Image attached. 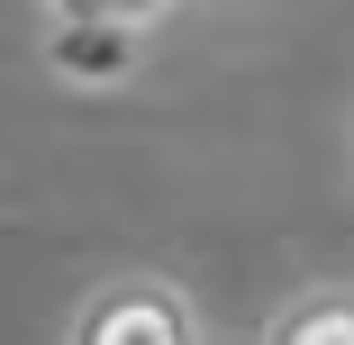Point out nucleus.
Wrapping results in <instances>:
<instances>
[{"instance_id":"obj_1","label":"nucleus","mask_w":354,"mask_h":345,"mask_svg":"<svg viewBox=\"0 0 354 345\" xmlns=\"http://www.w3.org/2000/svg\"><path fill=\"white\" fill-rule=\"evenodd\" d=\"M64 345H200V300L164 272H109L73 300Z\"/></svg>"},{"instance_id":"obj_2","label":"nucleus","mask_w":354,"mask_h":345,"mask_svg":"<svg viewBox=\"0 0 354 345\" xmlns=\"http://www.w3.org/2000/svg\"><path fill=\"white\" fill-rule=\"evenodd\" d=\"M37 28H46V73L64 91H109L146 55V28H73V19H37Z\"/></svg>"},{"instance_id":"obj_3","label":"nucleus","mask_w":354,"mask_h":345,"mask_svg":"<svg viewBox=\"0 0 354 345\" xmlns=\"http://www.w3.org/2000/svg\"><path fill=\"white\" fill-rule=\"evenodd\" d=\"M263 345H354V282H300L263 318Z\"/></svg>"},{"instance_id":"obj_4","label":"nucleus","mask_w":354,"mask_h":345,"mask_svg":"<svg viewBox=\"0 0 354 345\" xmlns=\"http://www.w3.org/2000/svg\"><path fill=\"white\" fill-rule=\"evenodd\" d=\"M37 19H73V28H164L173 0H37Z\"/></svg>"}]
</instances>
